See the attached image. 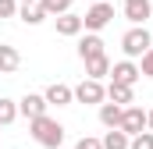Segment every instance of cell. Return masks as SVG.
Here are the masks:
<instances>
[{"label":"cell","mask_w":153,"mask_h":149,"mask_svg":"<svg viewBox=\"0 0 153 149\" xmlns=\"http://www.w3.org/2000/svg\"><path fill=\"white\" fill-rule=\"evenodd\" d=\"M29 131H32V139H36L43 149H57L64 142V128H61L53 117H36V121H29Z\"/></svg>","instance_id":"obj_1"},{"label":"cell","mask_w":153,"mask_h":149,"mask_svg":"<svg viewBox=\"0 0 153 149\" xmlns=\"http://www.w3.org/2000/svg\"><path fill=\"white\" fill-rule=\"evenodd\" d=\"M121 50H125V57H128V60H132V57H143V53L150 50V32H146V25L128 29V32L121 36Z\"/></svg>","instance_id":"obj_2"},{"label":"cell","mask_w":153,"mask_h":149,"mask_svg":"<svg viewBox=\"0 0 153 149\" xmlns=\"http://www.w3.org/2000/svg\"><path fill=\"white\" fill-rule=\"evenodd\" d=\"M111 18H114V4L100 0V4H93V7L82 14V29H89V32H100V29H107V25H111Z\"/></svg>","instance_id":"obj_3"},{"label":"cell","mask_w":153,"mask_h":149,"mask_svg":"<svg viewBox=\"0 0 153 149\" xmlns=\"http://www.w3.org/2000/svg\"><path fill=\"white\" fill-rule=\"evenodd\" d=\"M117 131H125V135H132V139L143 135V131H146V110H143V107H125Z\"/></svg>","instance_id":"obj_4"},{"label":"cell","mask_w":153,"mask_h":149,"mask_svg":"<svg viewBox=\"0 0 153 149\" xmlns=\"http://www.w3.org/2000/svg\"><path fill=\"white\" fill-rule=\"evenodd\" d=\"M111 82L114 85H135L139 82V68L132 60H117V64H111Z\"/></svg>","instance_id":"obj_5"},{"label":"cell","mask_w":153,"mask_h":149,"mask_svg":"<svg viewBox=\"0 0 153 149\" xmlns=\"http://www.w3.org/2000/svg\"><path fill=\"white\" fill-rule=\"evenodd\" d=\"M75 100H78V103H103V100H107V89H103L100 82L85 78V82L75 89Z\"/></svg>","instance_id":"obj_6"},{"label":"cell","mask_w":153,"mask_h":149,"mask_svg":"<svg viewBox=\"0 0 153 149\" xmlns=\"http://www.w3.org/2000/svg\"><path fill=\"white\" fill-rule=\"evenodd\" d=\"M46 100L36 96V92H29V96H22V103H18V114H25L29 121H36V117H46Z\"/></svg>","instance_id":"obj_7"},{"label":"cell","mask_w":153,"mask_h":149,"mask_svg":"<svg viewBox=\"0 0 153 149\" xmlns=\"http://www.w3.org/2000/svg\"><path fill=\"white\" fill-rule=\"evenodd\" d=\"M107 50H103V39L96 36V32H89L85 39H78V57L82 60H96V57H103Z\"/></svg>","instance_id":"obj_8"},{"label":"cell","mask_w":153,"mask_h":149,"mask_svg":"<svg viewBox=\"0 0 153 149\" xmlns=\"http://www.w3.org/2000/svg\"><path fill=\"white\" fill-rule=\"evenodd\" d=\"M125 18L132 21V29H135V25H146V18H150V0H125Z\"/></svg>","instance_id":"obj_9"},{"label":"cell","mask_w":153,"mask_h":149,"mask_svg":"<svg viewBox=\"0 0 153 149\" xmlns=\"http://www.w3.org/2000/svg\"><path fill=\"white\" fill-rule=\"evenodd\" d=\"M43 100L46 103H57V107H68L71 100H75V89H68V85H61V82H53L46 92H43Z\"/></svg>","instance_id":"obj_10"},{"label":"cell","mask_w":153,"mask_h":149,"mask_svg":"<svg viewBox=\"0 0 153 149\" xmlns=\"http://www.w3.org/2000/svg\"><path fill=\"white\" fill-rule=\"evenodd\" d=\"M121 114H125V107H117V103H100V124L103 128H121Z\"/></svg>","instance_id":"obj_11"},{"label":"cell","mask_w":153,"mask_h":149,"mask_svg":"<svg viewBox=\"0 0 153 149\" xmlns=\"http://www.w3.org/2000/svg\"><path fill=\"white\" fill-rule=\"evenodd\" d=\"M22 68V53L14 50V46H4L0 43V74H11Z\"/></svg>","instance_id":"obj_12"},{"label":"cell","mask_w":153,"mask_h":149,"mask_svg":"<svg viewBox=\"0 0 153 149\" xmlns=\"http://www.w3.org/2000/svg\"><path fill=\"white\" fill-rule=\"evenodd\" d=\"M53 21H57V32H61V36H78V32H82V18L71 14V11L61 14V18H53Z\"/></svg>","instance_id":"obj_13"},{"label":"cell","mask_w":153,"mask_h":149,"mask_svg":"<svg viewBox=\"0 0 153 149\" xmlns=\"http://www.w3.org/2000/svg\"><path fill=\"white\" fill-rule=\"evenodd\" d=\"M85 74H89L93 82H100L103 74H111V57L103 53V57H96V60H85Z\"/></svg>","instance_id":"obj_14"},{"label":"cell","mask_w":153,"mask_h":149,"mask_svg":"<svg viewBox=\"0 0 153 149\" xmlns=\"http://www.w3.org/2000/svg\"><path fill=\"white\" fill-rule=\"evenodd\" d=\"M71 4H75V0H39V7H43L46 18H61V14H68Z\"/></svg>","instance_id":"obj_15"},{"label":"cell","mask_w":153,"mask_h":149,"mask_svg":"<svg viewBox=\"0 0 153 149\" xmlns=\"http://www.w3.org/2000/svg\"><path fill=\"white\" fill-rule=\"evenodd\" d=\"M107 96H111V103H117V107H125V103H132V100H135V92H132V85H114V82H111V89H107Z\"/></svg>","instance_id":"obj_16"},{"label":"cell","mask_w":153,"mask_h":149,"mask_svg":"<svg viewBox=\"0 0 153 149\" xmlns=\"http://www.w3.org/2000/svg\"><path fill=\"white\" fill-rule=\"evenodd\" d=\"M100 146H103V149H128V135L114 128V131H107V135L100 139Z\"/></svg>","instance_id":"obj_17"},{"label":"cell","mask_w":153,"mask_h":149,"mask_svg":"<svg viewBox=\"0 0 153 149\" xmlns=\"http://www.w3.org/2000/svg\"><path fill=\"white\" fill-rule=\"evenodd\" d=\"M18 18H22L25 25H39V21H43L46 14H43V7H39V4H32V7L25 4V7H18Z\"/></svg>","instance_id":"obj_18"},{"label":"cell","mask_w":153,"mask_h":149,"mask_svg":"<svg viewBox=\"0 0 153 149\" xmlns=\"http://www.w3.org/2000/svg\"><path fill=\"white\" fill-rule=\"evenodd\" d=\"M14 117H18V103L0 96V124H14Z\"/></svg>","instance_id":"obj_19"},{"label":"cell","mask_w":153,"mask_h":149,"mask_svg":"<svg viewBox=\"0 0 153 149\" xmlns=\"http://www.w3.org/2000/svg\"><path fill=\"white\" fill-rule=\"evenodd\" d=\"M128 149H153V131H143V135L128 139Z\"/></svg>","instance_id":"obj_20"},{"label":"cell","mask_w":153,"mask_h":149,"mask_svg":"<svg viewBox=\"0 0 153 149\" xmlns=\"http://www.w3.org/2000/svg\"><path fill=\"white\" fill-rule=\"evenodd\" d=\"M139 74H146V78H153V46L143 53V64H139Z\"/></svg>","instance_id":"obj_21"},{"label":"cell","mask_w":153,"mask_h":149,"mask_svg":"<svg viewBox=\"0 0 153 149\" xmlns=\"http://www.w3.org/2000/svg\"><path fill=\"white\" fill-rule=\"evenodd\" d=\"M18 14V0H0V18H14Z\"/></svg>","instance_id":"obj_22"},{"label":"cell","mask_w":153,"mask_h":149,"mask_svg":"<svg viewBox=\"0 0 153 149\" xmlns=\"http://www.w3.org/2000/svg\"><path fill=\"white\" fill-rule=\"evenodd\" d=\"M75 149H103V146H100V139H89V135H82V139L75 142Z\"/></svg>","instance_id":"obj_23"},{"label":"cell","mask_w":153,"mask_h":149,"mask_svg":"<svg viewBox=\"0 0 153 149\" xmlns=\"http://www.w3.org/2000/svg\"><path fill=\"white\" fill-rule=\"evenodd\" d=\"M146 131H153V110H146Z\"/></svg>","instance_id":"obj_24"},{"label":"cell","mask_w":153,"mask_h":149,"mask_svg":"<svg viewBox=\"0 0 153 149\" xmlns=\"http://www.w3.org/2000/svg\"><path fill=\"white\" fill-rule=\"evenodd\" d=\"M25 4H29V7H32V4H39V0H22V7H25Z\"/></svg>","instance_id":"obj_25"},{"label":"cell","mask_w":153,"mask_h":149,"mask_svg":"<svg viewBox=\"0 0 153 149\" xmlns=\"http://www.w3.org/2000/svg\"><path fill=\"white\" fill-rule=\"evenodd\" d=\"M93 4H100V0H93Z\"/></svg>","instance_id":"obj_26"}]
</instances>
